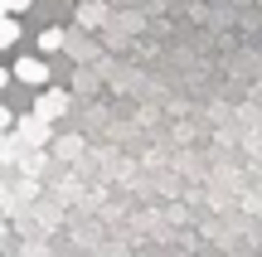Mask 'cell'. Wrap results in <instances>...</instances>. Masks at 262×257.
I'll return each mask as SVG.
<instances>
[{"instance_id":"obj_1","label":"cell","mask_w":262,"mask_h":257,"mask_svg":"<svg viewBox=\"0 0 262 257\" xmlns=\"http://www.w3.org/2000/svg\"><path fill=\"white\" fill-rule=\"evenodd\" d=\"M63 112H68V92H58V87H49L34 102V116H44V122H54V116H63Z\"/></svg>"},{"instance_id":"obj_2","label":"cell","mask_w":262,"mask_h":257,"mask_svg":"<svg viewBox=\"0 0 262 257\" xmlns=\"http://www.w3.org/2000/svg\"><path fill=\"white\" fill-rule=\"evenodd\" d=\"M15 78H19V83H29V87H39V83H49V63H44V58H19V63H15Z\"/></svg>"},{"instance_id":"obj_3","label":"cell","mask_w":262,"mask_h":257,"mask_svg":"<svg viewBox=\"0 0 262 257\" xmlns=\"http://www.w3.org/2000/svg\"><path fill=\"white\" fill-rule=\"evenodd\" d=\"M15 126H19V136H25L29 146H44L49 141V122H44V116H25V122H15Z\"/></svg>"},{"instance_id":"obj_4","label":"cell","mask_w":262,"mask_h":257,"mask_svg":"<svg viewBox=\"0 0 262 257\" xmlns=\"http://www.w3.org/2000/svg\"><path fill=\"white\" fill-rule=\"evenodd\" d=\"M58 49H63V29H54V25H49L44 34H39V54H58Z\"/></svg>"},{"instance_id":"obj_5","label":"cell","mask_w":262,"mask_h":257,"mask_svg":"<svg viewBox=\"0 0 262 257\" xmlns=\"http://www.w3.org/2000/svg\"><path fill=\"white\" fill-rule=\"evenodd\" d=\"M102 15L107 10L97 5V0H83V5H78V19H83V25H102Z\"/></svg>"},{"instance_id":"obj_6","label":"cell","mask_w":262,"mask_h":257,"mask_svg":"<svg viewBox=\"0 0 262 257\" xmlns=\"http://www.w3.org/2000/svg\"><path fill=\"white\" fill-rule=\"evenodd\" d=\"M15 39H19V25L10 19V10H5V15H0V49H10Z\"/></svg>"},{"instance_id":"obj_7","label":"cell","mask_w":262,"mask_h":257,"mask_svg":"<svg viewBox=\"0 0 262 257\" xmlns=\"http://www.w3.org/2000/svg\"><path fill=\"white\" fill-rule=\"evenodd\" d=\"M29 5H34V0H5V10H10V15H19V10H29Z\"/></svg>"},{"instance_id":"obj_8","label":"cell","mask_w":262,"mask_h":257,"mask_svg":"<svg viewBox=\"0 0 262 257\" xmlns=\"http://www.w3.org/2000/svg\"><path fill=\"white\" fill-rule=\"evenodd\" d=\"M10 126H15V116H10L5 107H0V131H10Z\"/></svg>"},{"instance_id":"obj_9","label":"cell","mask_w":262,"mask_h":257,"mask_svg":"<svg viewBox=\"0 0 262 257\" xmlns=\"http://www.w3.org/2000/svg\"><path fill=\"white\" fill-rule=\"evenodd\" d=\"M0 87H5V68H0Z\"/></svg>"},{"instance_id":"obj_10","label":"cell","mask_w":262,"mask_h":257,"mask_svg":"<svg viewBox=\"0 0 262 257\" xmlns=\"http://www.w3.org/2000/svg\"><path fill=\"white\" fill-rule=\"evenodd\" d=\"M0 15H5V0H0Z\"/></svg>"}]
</instances>
